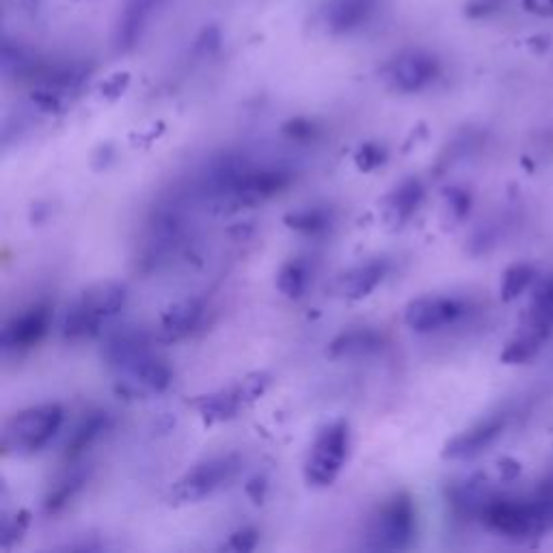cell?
I'll return each mask as SVG.
<instances>
[{
	"mask_svg": "<svg viewBox=\"0 0 553 553\" xmlns=\"http://www.w3.org/2000/svg\"><path fill=\"white\" fill-rule=\"evenodd\" d=\"M63 420L65 411L57 402L37 404V407L16 413L3 430L5 454L26 456L46 448L61 430Z\"/></svg>",
	"mask_w": 553,
	"mask_h": 553,
	"instance_id": "1",
	"label": "cell"
},
{
	"mask_svg": "<svg viewBox=\"0 0 553 553\" xmlns=\"http://www.w3.org/2000/svg\"><path fill=\"white\" fill-rule=\"evenodd\" d=\"M415 538V506L409 493H396L374 512L366 530V549L402 551Z\"/></svg>",
	"mask_w": 553,
	"mask_h": 553,
	"instance_id": "2",
	"label": "cell"
},
{
	"mask_svg": "<svg viewBox=\"0 0 553 553\" xmlns=\"http://www.w3.org/2000/svg\"><path fill=\"white\" fill-rule=\"evenodd\" d=\"M350 433L344 420L327 424L320 430L305 461V480L312 487H331L342 474L348 458Z\"/></svg>",
	"mask_w": 553,
	"mask_h": 553,
	"instance_id": "3",
	"label": "cell"
},
{
	"mask_svg": "<svg viewBox=\"0 0 553 553\" xmlns=\"http://www.w3.org/2000/svg\"><path fill=\"white\" fill-rule=\"evenodd\" d=\"M240 469V456L238 454H221L206 458V461L197 463L191 471L173 484L169 493L171 504L184 506V504H197L201 499H206L223 484L232 480Z\"/></svg>",
	"mask_w": 553,
	"mask_h": 553,
	"instance_id": "4",
	"label": "cell"
},
{
	"mask_svg": "<svg viewBox=\"0 0 553 553\" xmlns=\"http://www.w3.org/2000/svg\"><path fill=\"white\" fill-rule=\"evenodd\" d=\"M441 76V61L433 52L422 48H407L391 57L383 67V78L389 89L404 96L428 89Z\"/></svg>",
	"mask_w": 553,
	"mask_h": 553,
	"instance_id": "5",
	"label": "cell"
},
{
	"mask_svg": "<svg viewBox=\"0 0 553 553\" xmlns=\"http://www.w3.org/2000/svg\"><path fill=\"white\" fill-rule=\"evenodd\" d=\"M480 521L487 525L491 532H497L508 538H528L541 534L534 519L530 499H512L493 495L489 504L484 506Z\"/></svg>",
	"mask_w": 553,
	"mask_h": 553,
	"instance_id": "6",
	"label": "cell"
},
{
	"mask_svg": "<svg viewBox=\"0 0 553 553\" xmlns=\"http://www.w3.org/2000/svg\"><path fill=\"white\" fill-rule=\"evenodd\" d=\"M171 385V370L163 359H158L154 353L145 355L130 368L117 372L115 391L121 398L128 400H145L150 396H158L167 391Z\"/></svg>",
	"mask_w": 553,
	"mask_h": 553,
	"instance_id": "7",
	"label": "cell"
},
{
	"mask_svg": "<svg viewBox=\"0 0 553 553\" xmlns=\"http://www.w3.org/2000/svg\"><path fill=\"white\" fill-rule=\"evenodd\" d=\"M154 340L156 335L147 333L143 327L121 325L102 335L100 355L106 366L117 374L121 370L130 368L132 363H137L145 355H150Z\"/></svg>",
	"mask_w": 553,
	"mask_h": 553,
	"instance_id": "8",
	"label": "cell"
},
{
	"mask_svg": "<svg viewBox=\"0 0 553 553\" xmlns=\"http://www.w3.org/2000/svg\"><path fill=\"white\" fill-rule=\"evenodd\" d=\"M467 314V303L456 296H420L404 309V322L415 333H433L454 325Z\"/></svg>",
	"mask_w": 553,
	"mask_h": 553,
	"instance_id": "9",
	"label": "cell"
},
{
	"mask_svg": "<svg viewBox=\"0 0 553 553\" xmlns=\"http://www.w3.org/2000/svg\"><path fill=\"white\" fill-rule=\"evenodd\" d=\"M292 182V173L281 167H266V169H249L245 178L238 184L236 191L232 193L223 210L229 208L232 212L242 208H253L260 206L264 201L279 195L283 188H288Z\"/></svg>",
	"mask_w": 553,
	"mask_h": 553,
	"instance_id": "10",
	"label": "cell"
},
{
	"mask_svg": "<svg viewBox=\"0 0 553 553\" xmlns=\"http://www.w3.org/2000/svg\"><path fill=\"white\" fill-rule=\"evenodd\" d=\"M171 0H126L119 9L115 29H113V46L117 52H130L141 44L154 18L163 11Z\"/></svg>",
	"mask_w": 553,
	"mask_h": 553,
	"instance_id": "11",
	"label": "cell"
},
{
	"mask_svg": "<svg viewBox=\"0 0 553 553\" xmlns=\"http://www.w3.org/2000/svg\"><path fill=\"white\" fill-rule=\"evenodd\" d=\"M50 322H52L50 303H44V301L35 303L7 322L3 335H0V346H3L5 353L29 350L48 335Z\"/></svg>",
	"mask_w": 553,
	"mask_h": 553,
	"instance_id": "12",
	"label": "cell"
},
{
	"mask_svg": "<svg viewBox=\"0 0 553 553\" xmlns=\"http://www.w3.org/2000/svg\"><path fill=\"white\" fill-rule=\"evenodd\" d=\"M249 169L251 165L238 154H221L212 158L204 175H201V191L219 208H223V204L232 197Z\"/></svg>",
	"mask_w": 553,
	"mask_h": 553,
	"instance_id": "13",
	"label": "cell"
},
{
	"mask_svg": "<svg viewBox=\"0 0 553 553\" xmlns=\"http://www.w3.org/2000/svg\"><path fill=\"white\" fill-rule=\"evenodd\" d=\"M504 428L506 417L502 415H491L487 420H480L478 424L463 430L461 435H456L445 443L443 458L445 461H469V458H476L502 437Z\"/></svg>",
	"mask_w": 553,
	"mask_h": 553,
	"instance_id": "14",
	"label": "cell"
},
{
	"mask_svg": "<svg viewBox=\"0 0 553 553\" xmlns=\"http://www.w3.org/2000/svg\"><path fill=\"white\" fill-rule=\"evenodd\" d=\"M201 316H204V303L195 299V296H186V299L171 303L160 316L156 342L173 344L184 340L186 335H191L197 329Z\"/></svg>",
	"mask_w": 553,
	"mask_h": 553,
	"instance_id": "15",
	"label": "cell"
},
{
	"mask_svg": "<svg viewBox=\"0 0 553 553\" xmlns=\"http://www.w3.org/2000/svg\"><path fill=\"white\" fill-rule=\"evenodd\" d=\"M424 201V184L417 178L404 180L383 201V219L391 229H402Z\"/></svg>",
	"mask_w": 553,
	"mask_h": 553,
	"instance_id": "16",
	"label": "cell"
},
{
	"mask_svg": "<svg viewBox=\"0 0 553 553\" xmlns=\"http://www.w3.org/2000/svg\"><path fill=\"white\" fill-rule=\"evenodd\" d=\"M379 0H329L325 20L335 35H350L366 26L374 16Z\"/></svg>",
	"mask_w": 553,
	"mask_h": 553,
	"instance_id": "17",
	"label": "cell"
},
{
	"mask_svg": "<svg viewBox=\"0 0 553 553\" xmlns=\"http://www.w3.org/2000/svg\"><path fill=\"white\" fill-rule=\"evenodd\" d=\"M385 275H387V262H383V260H372L366 264H359L355 268H350V271H346L344 275L337 277L335 292L350 301L366 299V296H370L376 288L381 286Z\"/></svg>",
	"mask_w": 553,
	"mask_h": 553,
	"instance_id": "18",
	"label": "cell"
},
{
	"mask_svg": "<svg viewBox=\"0 0 553 553\" xmlns=\"http://www.w3.org/2000/svg\"><path fill=\"white\" fill-rule=\"evenodd\" d=\"M385 346V337L370 327L348 329L340 335H335L329 342L327 355L331 359H359L379 353Z\"/></svg>",
	"mask_w": 553,
	"mask_h": 553,
	"instance_id": "19",
	"label": "cell"
},
{
	"mask_svg": "<svg viewBox=\"0 0 553 553\" xmlns=\"http://www.w3.org/2000/svg\"><path fill=\"white\" fill-rule=\"evenodd\" d=\"M491 497L493 493L484 476H471L463 482H458L448 493L450 506L454 508L456 515L463 519H480L482 510L489 504Z\"/></svg>",
	"mask_w": 553,
	"mask_h": 553,
	"instance_id": "20",
	"label": "cell"
},
{
	"mask_svg": "<svg viewBox=\"0 0 553 553\" xmlns=\"http://www.w3.org/2000/svg\"><path fill=\"white\" fill-rule=\"evenodd\" d=\"M126 299H128L126 288L117 281L98 283V286H93L78 296L80 305H83L93 318L100 320L102 325L124 309Z\"/></svg>",
	"mask_w": 553,
	"mask_h": 553,
	"instance_id": "21",
	"label": "cell"
},
{
	"mask_svg": "<svg viewBox=\"0 0 553 553\" xmlns=\"http://www.w3.org/2000/svg\"><path fill=\"white\" fill-rule=\"evenodd\" d=\"M113 428V415L106 411H93L89 413L83 422H80L74 433L70 435L65 443L63 456L65 461H76V458L83 456L93 443H96L102 435L109 433Z\"/></svg>",
	"mask_w": 553,
	"mask_h": 553,
	"instance_id": "22",
	"label": "cell"
},
{
	"mask_svg": "<svg viewBox=\"0 0 553 553\" xmlns=\"http://www.w3.org/2000/svg\"><path fill=\"white\" fill-rule=\"evenodd\" d=\"M521 329L543 335L545 340L553 335V275L545 277L532 294L530 307L521 318Z\"/></svg>",
	"mask_w": 553,
	"mask_h": 553,
	"instance_id": "23",
	"label": "cell"
},
{
	"mask_svg": "<svg viewBox=\"0 0 553 553\" xmlns=\"http://www.w3.org/2000/svg\"><path fill=\"white\" fill-rule=\"evenodd\" d=\"M91 469L89 467H72L67 469L65 474L55 482L44 499V512L46 515H57L72 499L85 489V484L89 482Z\"/></svg>",
	"mask_w": 553,
	"mask_h": 553,
	"instance_id": "24",
	"label": "cell"
},
{
	"mask_svg": "<svg viewBox=\"0 0 553 553\" xmlns=\"http://www.w3.org/2000/svg\"><path fill=\"white\" fill-rule=\"evenodd\" d=\"M193 407L199 411V415L204 417L206 422L214 424V422H227L236 417V413L240 411V407H245L242 404L236 387H229L223 391H214V394L208 396H199Z\"/></svg>",
	"mask_w": 553,
	"mask_h": 553,
	"instance_id": "25",
	"label": "cell"
},
{
	"mask_svg": "<svg viewBox=\"0 0 553 553\" xmlns=\"http://www.w3.org/2000/svg\"><path fill=\"white\" fill-rule=\"evenodd\" d=\"M61 333L65 340H70V342L87 340V337H96L102 333V322L93 318L76 299L70 307H67V312L63 316Z\"/></svg>",
	"mask_w": 553,
	"mask_h": 553,
	"instance_id": "26",
	"label": "cell"
},
{
	"mask_svg": "<svg viewBox=\"0 0 553 553\" xmlns=\"http://www.w3.org/2000/svg\"><path fill=\"white\" fill-rule=\"evenodd\" d=\"M309 281H312V273H309V264L305 260H288L279 268L277 273V290L290 301L301 299L307 292Z\"/></svg>",
	"mask_w": 553,
	"mask_h": 553,
	"instance_id": "27",
	"label": "cell"
},
{
	"mask_svg": "<svg viewBox=\"0 0 553 553\" xmlns=\"http://www.w3.org/2000/svg\"><path fill=\"white\" fill-rule=\"evenodd\" d=\"M283 223H286L290 229L305 236H318L325 234L333 225V214L327 208H301V210H292L283 217Z\"/></svg>",
	"mask_w": 553,
	"mask_h": 553,
	"instance_id": "28",
	"label": "cell"
},
{
	"mask_svg": "<svg viewBox=\"0 0 553 553\" xmlns=\"http://www.w3.org/2000/svg\"><path fill=\"white\" fill-rule=\"evenodd\" d=\"M543 342H545L543 335L523 329L519 335L512 337L510 342H506L502 350V361L508 363V366H521V363H528L538 355Z\"/></svg>",
	"mask_w": 553,
	"mask_h": 553,
	"instance_id": "29",
	"label": "cell"
},
{
	"mask_svg": "<svg viewBox=\"0 0 553 553\" xmlns=\"http://www.w3.org/2000/svg\"><path fill=\"white\" fill-rule=\"evenodd\" d=\"M536 271L530 264H512L502 277V301L510 303L532 286Z\"/></svg>",
	"mask_w": 553,
	"mask_h": 553,
	"instance_id": "30",
	"label": "cell"
},
{
	"mask_svg": "<svg viewBox=\"0 0 553 553\" xmlns=\"http://www.w3.org/2000/svg\"><path fill=\"white\" fill-rule=\"evenodd\" d=\"M528 499L538 525V532H549L553 528V478L543 480L541 487H538Z\"/></svg>",
	"mask_w": 553,
	"mask_h": 553,
	"instance_id": "31",
	"label": "cell"
},
{
	"mask_svg": "<svg viewBox=\"0 0 553 553\" xmlns=\"http://www.w3.org/2000/svg\"><path fill=\"white\" fill-rule=\"evenodd\" d=\"M471 204H474V199H471V193L465 191V188H445L443 193V206H445V221L458 225L463 223L469 212H471Z\"/></svg>",
	"mask_w": 553,
	"mask_h": 553,
	"instance_id": "32",
	"label": "cell"
},
{
	"mask_svg": "<svg viewBox=\"0 0 553 553\" xmlns=\"http://www.w3.org/2000/svg\"><path fill=\"white\" fill-rule=\"evenodd\" d=\"M273 376L268 372H251L249 376H245L238 385H236V391L238 396L242 400V404H249V402H255L258 398H262L266 394L268 385H271Z\"/></svg>",
	"mask_w": 553,
	"mask_h": 553,
	"instance_id": "33",
	"label": "cell"
},
{
	"mask_svg": "<svg viewBox=\"0 0 553 553\" xmlns=\"http://www.w3.org/2000/svg\"><path fill=\"white\" fill-rule=\"evenodd\" d=\"M283 137H288L294 143H312L320 137V126L314 119H305V117H296L290 119L286 126L281 128Z\"/></svg>",
	"mask_w": 553,
	"mask_h": 553,
	"instance_id": "34",
	"label": "cell"
},
{
	"mask_svg": "<svg viewBox=\"0 0 553 553\" xmlns=\"http://www.w3.org/2000/svg\"><path fill=\"white\" fill-rule=\"evenodd\" d=\"M385 160H387V152L376 143H363L355 154V163L363 173L379 169L381 165H385Z\"/></svg>",
	"mask_w": 553,
	"mask_h": 553,
	"instance_id": "35",
	"label": "cell"
},
{
	"mask_svg": "<svg viewBox=\"0 0 553 553\" xmlns=\"http://www.w3.org/2000/svg\"><path fill=\"white\" fill-rule=\"evenodd\" d=\"M258 541H260V532L251 528V525H247V528H240L232 536H229L225 549L245 553V551H253L255 547H258Z\"/></svg>",
	"mask_w": 553,
	"mask_h": 553,
	"instance_id": "36",
	"label": "cell"
},
{
	"mask_svg": "<svg viewBox=\"0 0 553 553\" xmlns=\"http://www.w3.org/2000/svg\"><path fill=\"white\" fill-rule=\"evenodd\" d=\"M29 512L20 510L13 519H5L3 523V547L9 549L13 545V541H20V536L24 534V530L29 528Z\"/></svg>",
	"mask_w": 553,
	"mask_h": 553,
	"instance_id": "37",
	"label": "cell"
},
{
	"mask_svg": "<svg viewBox=\"0 0 553 553\" xmlns=\"http://www.w3.org/2000/svg\"><path fill=\"white\" fill-rule=\"evenodd\" d=\"M245 489L255 504H262L266 499V493H268V480H266V476H255L247 482Z\"/></svg>",
	"mask_w": 553,
	"mask_h": 553,
	"instance_id": "38",
	"label": "cell"
},
{
	"mask_svg": "<svg viewBox=\"0 0 553 553\" xmlns=\"http://www.w3.org/2000/svg\"><path fill=\"white\" fill-rule=\"evenodd\" d=\"M497 474L504 482H512L521 474V465L515 461V458H502L497 463Z\"/></svg>",
	"mask_w": 553,
	"mask_h": 553,
	"instance_id": "39",
	"label": "cell"
},
{
	"mask_svg": "<svg viewBox=\"0 0 553 553\" xmlns=\"http://www.w3.org/2000/svg\"><path fill=\"white\" fill-rule=\"evenodd\" d=\"M541 9H543V13H547V16H553V0H543Z\"/></svg>",
	"mask_w": 553,
	"mask_h": 553,
	"instance_id": "40",
	"label": "cell"
}]
</instances>
